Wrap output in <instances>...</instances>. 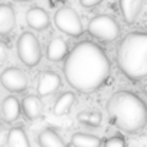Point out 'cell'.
Masks as SVG:
<instances>
[{"label": "cell", "instance_id": "8", "mask_svg": "<svg viewBox=\"0 0 147 147\" xmlns=\"http://www.w3.org/2000/svg\"><path fill=\"white\" fill-rule=\"evenodd\" d=\"M61 87V78L53 71H42L38 77L36 82V91L39 97H48L52 95L58 88Z\"/></svg>", "mask_w": 147, "mask_h": 147}, {"label": "cell", "instance_id": "14", "mask_svg": "<svg viewBox=\"0 0 147 147\" xmlns=\"http://www.w3.org/2000/svg\"><path fill=\"white\" fill-rule=\"evenodd\" d=\"M120 10L127 23H133L143 7V0H120Z\"/></svg>", "mask_w": 147, "mask_h": 147}, {"label": "cell", "instance_id": "15", "mask_svg": "<svg viewBox=\"0 0 147 147\" xmlns=\"http://www.w3.org/2000/svg\"><path fill=\"white\" fill-rule=\"evenodd\" d=\"M38 143L42 147H63L65 141L53 128H45L38 136Z\"/></svg>", "mask_w": 147, "mask_h": 147}, {"label": "cell", "instance_id": "17", "mask_svg": "<svg viewBox=\"0 0 147 147\" xmlns=\"http://www.w3.org/2000/svg\"><path fill=\"white\" fill-rule=\"evenodd\" d=\"M101 144H102V140L90 133L78 131L75 134H72L71 137V146H75V147H98Z\"/></svg>", "mask_w": 147, "mask_h": 147}, {"label": "cell", "instance_id": "13", "mask_svg": "<svg viewBox=\"0 0 147 147\" xmlns=\"http://www.w3.org/2000/svg\"><path fill=\"white\" fill-rule=\"evenodd\" d=\"M68 53V45L62 38H52L46 46V58L51 62H59L65 59Z\"/></svg>", "mask_w": 147, "mask_h": 147}, {"label": "cell", "instance_id": "10", "mask_svg": "<svg viewBox=\"0 0 147 147\" xmlns=\"http://www.w3.org/2000/svg\"><path fill=\"white\" fill-rule=\"evenodd\" d=\"M0 111H2V117H3V120L6 123H13V121H16L20 117V111H22L20 101L16 97L9 95V97H6L2 101Z\"/></svg>", "mask_w": 147, "mask_h": 147}, {"label": "cell", "instance_id": "20", "mask_svg": "<svg viewBox=\"0 0 147 147\" xmlns=\"http://www.w3.org/2000/svg\"><path fill=\"white\" fill-rule=\"evenodd\" d=\"M102 144L107 147H123V146H125V140L120 136H113V137L107 138Z\"/></svg>", "mask_w": 147, "mask_h": 147}, {"label": "cell", "instance_id": "2", "mask_svg": "<svg viewBox=\"0 0 147 147\" xmlns=\"http://www.w3.org/2000/svg\"><path fill=\"white\" fill-rule=\"evenodd\" d=\"M111 123L125 133H137L147 124V105L133 92L118 91L107 102Z\"/></svg>", "mask_w": 147, "mask_h": 147}, {"label": "cell", "instance_id": "12", "mask_svg": "<svg viewBox=\"0 0 147 147\" xmlns=\"http://www.w3.org/2000/svg\"><path fill=\"white\" fill-rule=\"evenodd\" d=\"M16 26V15L10 5H0V35H9Z\"/></svg>", "mask_w": 147, "mask_h": 147}, {"label": "cell", "instance_id": "23", "mask_svg": "<svg viewBox=\"0 0 147 147\" xmlns=\"http://www.w3.org/2000/svg\"><path fill=\"white\" fill-rule=\"evenodd\" d=\"M143 91H144V94L147 95V85H144V88H143Z\"/></svg>", "mask_w": 147, "mask_h": 147}, {"label": "cell", "instance_id": "21", "mask_svg": "<svg viewBox=\"0 0 147 147\" xmlns=\"http://www.w3.org/2000/svg\"><path fill=\"white\" fill-rule=\"evenodd\" d=\"M102 2H104V0H80L81 6L85 7V9H92V7L98 6V5L102 3Z\"/></svg>", "mask_w": 147, "mask_h": 147}, {"label": "cell", "instance_id": "24", "mask_svg": "<svg viewBox=\"0 0 147 147\" xmlns=\"http://www.w3.org/2000/svg\"><path fill=\"white\" fill-rule=\"evenodd\" d=\"M3 130V124H2V121H0V131Z\"/></svg>", "mask_w": 147, "mask_h": 147}, {"label": "cell", "instance_id": "18", "mask_svg": "<svg viewBox=\"0 0 147 147\" xmlns=\"http://www.w3.org/2000/svg\"><path fill=\"white\" fill-rule=\"evenodd\" d=\"M7 144L12 147H29L30 141L28 138V134L23 127H12L7 133Z\"/></svg>", "mask_w": 147, "mask_h": 147}, {"label": "cell", "instance_id": "22", "mask_svg": "<svg viewBox=\"0 0 147 147\" xmlns=\"http://www.w3.org/2000/svg\"><path fill=\"white\" fill-rule=\"evenodd\" d=\"M7 58V46L3 40H0V62H5Z\"/></svg>", "mask_w": 147, "mask_h": 147}, {"label": "cell", "instance_id": "4", "mask_svg": "<svg viewBox=\"0 0 147 147\" xmlns=\"http://www.w3.org/2000/svg\"><path fill=\"white\" fill-rule=\"evenodd\" d=\"M18 56L23 65L35 68L42 59L39 39L32 32H23L18 39Z\"/></svg>", "mask_w": 147, "mask_h": 147}, {"label": "cell", "instance_id": "7", "mask_svg": "<svg viewBox=\"0 0 147 147\" xmlns=\"http://www.w3.org/2000/svg\"><path fill=\"white\" fill-rule=\"evenodd\" d=\"M0 84L3 85L5 90L10 92H23L28 88V75L16 66L6 68L2 74H0Z\"/></svg>", "mask_w": 147, "mask_h": 147}, {"label": "cell", "instance_id": "6", "mask_svg": "<svg viewBox=\"0 0 147 147\" xmlns=\"http://www.w3.org/2000/svg\"><path fill=\"white\" fill-rule=\"evenodd\" d=\"M53 22H55V26L68 36L78 38L84 33V26L78 13L69 6H63L58 9L53 16Z\"/></svg>", "mask_w": 147, "mask_h": 147}, {"label": "cell", "instance_id": "1", "mask_svg": "<svg viewBox=\"0 0 147 147\" xmlns=\"http://www.w3.org/2000/svg\"><path fill=\"white\" fill-rule=\"evenodd\" d=\"M111 63L104 49L91 42L82 40L65 56L63 75L68 84L82 94L100 90L108 80Z\"/></svg>", "mask_w": 147, "mask_h": 147}, {"label": "cell", "instance_id": "5", "mask_svg": "<svg viewBox=\"0 0 147 147\" xmlns=\"http://www.w3.org/2000/svg\"><path fill=\"white\" fill-rule=\"evenodd\" d=\"M88 33L102 42H114L120 36V26L114 18L108 15H98L88 23Z\"/></svg>", "mask_w": 147, "mask_h": 147}, {"label": "cell", "instance_id": "9", "mask_svg": "<svg viewBox=\"0 0 147 147\" xmlns=\"http://www.w3.org/2000/svg\"><path fill=\"white\" fill-rule=\"evenodd\" d=\"M26 23L33 30H43L51 25L48 12L42 7H30L26 12Z\"/></svg>", "mask_w": 147, "mask_h": 147}, {"label": "cell", "instance_id": "19", "mask_svg": "<svg viewBox=\"0 0 147 147\" xmlns=\"http://www.w3.org/2000/svg\"><path fill=\"white\" fill-rule=\"evenodd\" d=\"M77 120H78L81 124H84V125L98 127V125L102 123V115H101V113L97 111V110H84V111L78 113Z\"/></svg>", "mask_w": 147, "mask_h": 147}, {"label": "cell", "instance_id": "11", "mask_svg": "<svg viewBox=\"0 0 147 147\" xmlns=\"http://www.w3.org/2000/svg\"><path fill=\"white\" fill-rule=\"evenodd\" d=\"M20 107H22V111L25 114V117L30 121L33 120H38L42 117V101L38 95H28L22 100L20 102Z\"/></svg>", "mask_w": 147, "mask_h": 147}, {"label": "cell", "instance_id": "25", "mask_svg": "<svg viewBox=\"0 0 147 147\" xmlns=\"http://www.w3.org/2000/svg\"><path fill=\"white\" fill-rule=\"evenodd\" d=\"M15 2H29V0H15Z\"/></svg>", "mask_w": 147, "mask_h": 147}, {"label": "cell", "instance_id": "16", "mask_svg": "<svg viewBox=\"0 0 147 147\" xmlns=\"http://www.w3.org/2000/svg\"><path fill=\"white\" fill-rule=\"evenodd\" d=\"M74 102H75V94H74L72 91H66V92H62L58 100L55 101L53 104V114L55 115H65L71 111Z\"/></svg>", "mask_w": 147, "mask_h": 147}, {"label": "cell", "instance_id": "3", "mask_svg": "<svg viewBox=\"0 0 147 147\" xmlns=\"http://www.w3.org/2000/svg\"><path fill=\"white\" fill-rule=\"evenodd\" d=\"M117 63L128 80H147V32H131L121 40Z\"/></svg>", "mask_w": 147, "mask_h": 147}]
</instances>
